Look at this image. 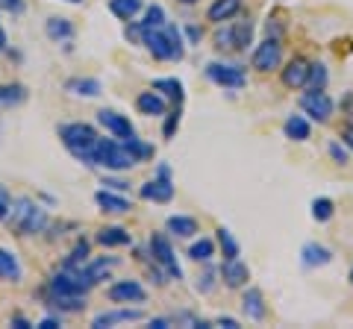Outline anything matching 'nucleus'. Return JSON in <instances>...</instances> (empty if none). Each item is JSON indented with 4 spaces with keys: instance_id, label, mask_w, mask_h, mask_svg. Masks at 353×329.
Wrapping results in <instances>:
<instances>
[{
    "instance_id": "ea45409f",
    "label": "nucleus",
    "mask_w": 353,
    "mask_h": 329,
    "mask_svg": "<svg viewBox=\"0 0 353 329\" xmlns=\"http://www.w3.org/2000/svg\"><path fill=\"white\" fill-rule=\"evenodd\" d=\"M330 156H333L339 164H347V150L339 145V141H333V145H330Z\"/></svg>"
},
{
    "instance_id": "2eb2a0df",
    "label": "nucleus",
    "mask_w": 353,
    "mask_h": 329,
    "mask_svg": "<svg viewBox=\"0 0 353 329\" xmlns=\"http://www.w3.org/2000/svg\"><path fill=\"white\" fill-rule=\"evenodd\" d=\"M97 120H101V124H103L115 138H127V136H132V124H130L124 115L112 112V109H101V112H97Z\"/></svg>"
},
{
    "instance_id": "0eeeda50",
    "label": "nucleus",
    "mask_w": 353,
    "mask_h": 329,
    "mask_svg": "<svg viewBox=\"0 0 353 329\" xmlns=\"http://www.w3.org/2000/svg\"><path fill=\"white\" fill-rule=\"evenodd\" d=\"M85 291L88 285L80 279L77 270H62L50 277V294H57V297H85Z\"/></svg>"
},
{
    "instance_id": "6e6552de",
    "label": "nucleus",
    "mask_w": 353,
    "mask_h": 329,
    "mask_svg": "<svg viewBox=\"0 0 353 329\" xmlns=\"http://www.w3.org/2000/svg\"><path fill=\"white\" fill-rule=\"evenodd\" d=\"M150 250H153V259H157V265H162L165 273H168L171 279H180L183 277V268L176 265V256H174L168 238H165V235H153L150 238Z\"/></svg>"
},
{
    "instance_id": "7c9ffc66",
    "label": "nucleus",
    "mask_w": 353,
    "mask_h": 329,
    "mask_svg": "<svg viewBox=\"0 0 353 329\" xmlns=\"http://www.w3.org/2000/svg\"><path fill=\"white\" fill-rule=\"evenodd\" d=\"M230 30H233V50H245L250 45L253 24H250V21H239V24H233Z\"/></svg>"
},
{
    "instance_id": "6e6d98bb",
    "label": "nucleus",
    "mask_w": 353,
    "mask_h": 329,
    "mask_svg": "<svg viewBox=\"0 0 353 329\" xmlns=\"http://www.w3.org/2000/svg\"><path fill=\"white\" fill-rule=\"evenodd\" d=\"M350 282H353V268H350Z\"/></svg>"
},
{
    "instance_id": "bb28decb",
    "label": "nucleus",
    "mask_w": 353,
    "mask_h": 329,
    "mask_svg": "<svg viewBox=\"0 0 353 329\" xmlns=\"http://www.w3.org/2000/svg\"><path fill=\"white\" fill-rule=\"evenodd\" d=\"M301 256H303L306 268H321V265H327V262L333 259V253H330L327 247H321V244H306Z\"/></svg>"
},
{
    "instance_id": "c756f323",
    "label": "nucleus",
    "mask_w": 353,
    "mask_h": 329,
    "mask_svg": "<svg viewBox=\"0 0 353 329\" xmlns=\"http://www.w3.org/2000/svg\"><path fill=\"white\" fill-rule=\"evenodd\" d=\"M327 80H330V76H327V68H324L321 62H312V65H309V76H306V85H309V89H312V92H324V89H327Z\"/></svg>"
},
{
    "instance_id": "864d4df0",
    "label": "nucleus",
    "mask_w": 353,
    "mask_h": 329,
    "mask_svg": "<svg viewBox=\"0 0 353 329\" xmlns=\"http://www.w3.org/2000/svg\"><path fill=\"white\" fill-rule=\"evenodd\" d=\"M180 3H197V0H180Z\"/></svg>"
},
{
    "instance_id": "4be33fe9",
    "label": "nucleus",
    "mask_w": 353,
    "mask_h": 329,
    "mask_svg": "<svg viewBox=\"0 0 353 329\" xmlns=\"http://www.w3.org/2000/svg\"><path fill=\"white\" fill-rule=\"evenodd\" d=\"M27 100V89L21 83H9V85H0V109H12L18 103Z\"/></svg>"
},
{
    "instance_id": "e433bc0d",
    "label": "nucleus",
    "mask_w": 353,
    "mask_h": 329,
    "mask_svg": "<svg viewBox=\"0 0 353 329\" xmlns=\"http://www.w3.org/2000/svg\"><path fill=\"white\" fill-rule=\"evenodd\" d=\"M333 212H336V206H333V200L330 197H318V200H312V217L315 221H330L333 217Z\"/></svg>"
},
{
    "instance_id": "f03ea898",
    "label": "nucleus",
    "mask_w": 353,
    "mask_h": 329,
    "mask_svg": "<svg viewBox=\"0 0 353 329\" xmlns=\"http://www.w3.org/2000/svg\"><path fill=\"white\" fill-rule=\"evenodd\" d=\"M59 138L62 145L68 147V153L74 159H80L85 164H94L92 162V153H94V145H97V136L92 124H65L59 127Z\"/></svg>"
},
{
    "instance_id": "473e14b6",
    "label": "nucleus",
    "mask_w": 353,
    "mask_h": 329,
    "mask_svg": "<svg viewBox=\"0 0 353 329\" xmlns=\"http://www.w3.org/2000/svg\"><path fill=\"white\" fill-rule=\"evenodd\" d=\"M218 244H221V253H224V259H239V241L233 238V233H230L227 226L218 229Z\"/></svg>"
},
{
    "instance_id": "9b49d317",
    "label": "nucleus",
    "mask_w": 353,
    "mask_h": 329,
    "mask_svg": "<svg viewBox=\"0 0 353 329\" xmlns=\"http://www.w3.org/2000/svg\"><path fill=\"white\" fill-rule=\"evenodd\" d=\"M221 279H224L227 288H241V285H248L250 270H248V265H241L239 259H224V265H221Z\"/></svg>"
},
{
    "instance_id": "412c9836",
    "label": "nucleus",
    "mask_w": 353,
    "mask_h": 329,
    "mask_svg": "<svg viewBox=\"0 0 353 329\" xmlns=\"http://www.w3.org/2000/svg\"><path fill=\"white\" fill-rule=\"evenodd\" d=\"M239 9H241V0H215V3L206 9V18L215 21V24H224V21L233 18Z\"/></svg>"
},
{
    "instance_id": "ddd939ff",
    "label": "nucleus",
    "mask_w": 353,
    "mask_h": 329,
    "mask_svg": "<svg viewBox=\"0 0 353 329\" xmlns=\"http://www.w3.org/2000/svg\"><path fill=\"white\" fill-rule=\"evenodd\" d=\"M145 200H153V203H168L171 197H174V185H171V177H157V180H150L141 185V191H139Z\"/></svg>"
},
{
    "instance_id": "a211bd4d",
    "label": "nucleus",
    "mask_w": 353,
    "mask_h": 329,
    "mask_svg": "<svg viewBox=\"0 0 353 329\" xmlns=\"http://www.w3.org/2000/svg\"><path fill=\"white\" fill-rule=\"evenodd\" d=\"M136 106H139V112H141V115H150V118L168 115V112H165L168 106H165V100L157 94V89H153V92H141V94L136 97Z\"/></svg>"
},
{
    "instance_id": "1a4fd4ad",
    "label": "nucleus",
    "mask_w": 353,
    "mask_h": 329,
    "mask_svg": "<svg viewBox=\"0 0 353 329\" xmlns=\"http://www.w3.org/2000/svg\"><path fill=\"white\" fill-rule=\"evenodd\" d=\"M106 297L112 303H145L148 291H145V285H141L139 279H121L115 285H109Z\"/></svg>"
},
{
    "instance_id": "39448f33",
    "label": "nucleus",
    "mask_w": 353,
    "mask_h": 329,
    "mask_svg": "<svg viewBox=\"0 0 353 329\" xmlns=\"http://www.w3.org/2000/svg\"><path fill=\"white\" fill-rule=\"evenodd\" d=\"M206 76L212 80L215 85H221V89H241V85L248 83L245 76V68L241 65H221V62H212L206 68Z\"/></svg>"
},
{
    "instance_id": "7ed1b4c3",
    "label": "nucleus",
    "mask_w": 353,
    "mask_h": 329,
    "mask_svg": "<svg viewBox=\"0 0 353 329\" xmlns=\"http://www.w3.org/2000/svg\"><path fill=\"white\" fill-rule=\"evenodd\" d=\"M6 221H9V226H12L18 235H32V233H41V229L48 226V212H44L39 203L21 197V200L12 203Z\"/></svg>"
},
{
    "instance_id": "58836bf2",
    "label": "nucleus",
    "mask_w": 353,
    "mask_h": 329,
    "mask_svg": "<svg viewBox=\"0 0 353 329\" xmlns=\"http://www.w3.org/2000/svg\"><path fill=\"white\" fill-rule=\"evenodd\" d=\"M9 209H12V197H9L6 191V185H0V221H6V215Z\"/></svg>"
},
{
    "instance_id": "c03bdc74",
    "label": "nucleus",
    "mask_w": 353,
    "mask_h": 329,
    "mask_svg": "<svg viewBox=\"0 0 353 329\" xmlns=\"http://www.w3.org/2000/svg\"><path fill=\"white\" fill-rule=\"evenodd\" d=\"M341 141H345V145L353 150V124H350V127H345V133H341Z\"/></svg>"
},
{
    "instance_id": "6ab92c4d",
    "label": "nucleus",
    "mask_w": 353,
    "mask_h": 329,
    "mask_svg": "<svg viewBox=\"0 0 353 329\" xmlns=\"http://www.w3.org/2000/svg\"><path fill=\"white\" fill-rule=\"evenodd\" d=\"M94 200H97V206H101L103 212H112V215H124V212H130V209H132L127 197L112 194V191H106V189L97 191V194H94Z\"/></svg>"
},
{
    "instance_id": "9d476101",
    "label": "nucleus",
    "mask_w": 353,
    "mask_h": 329,
    "mask_svg": "<svg viewBox=\"0 0 353 329\" xmlns=\"http://www.w3.org/2000/svg\"><path fill=\"white\" fill-rule=\"evenodd\" d=\"M301 109L309 115V118H315V120H330V115H333V100L327 97V92H312L309 89L303 97H301Z\"/></svg>"
},
{
    "instance_id": "5fc2aeb1",
    "label": "nucleus",
    "mask_w": 353,
    "mask_h": 329,
    "mask_svg": "<svg viewBox=\"0 0 353 329\" xmlns=\"http://www.w3.org/2000/svg\"><path fill=\"white\" fill-rule=\"evenodd\" d=\"M68 3H83V0H68Z\"/></svg>"
},
{
    "instance_id": "c85d7f7f",
    "label": "nucleus",
    "mask_w": 353,
    "mask_h": 329,
    "mask_svg": "<svg viewBox=\"0 0 353 329\" xmlns=\"http://www.w3.org/2000/svg\"><path fill=\"white\" fill-rule=\"evenodd\" d=\"M65 89L77 97H97L101 94V83L97 80H68L65 83Z\"/></svg>"
},
{
    "instance_id": "72a5a7b5",
    "label": "nucleus",
    "mask_w": 353,
    "mask_h": 329,
    "mask_svg": "<svg viewBox=\"0 0 353 329\" xmlns=\"http://www.w3.org/2000/svg\"><path fill=\"white\" fill-rule=\"evenodd\" d=\"M212 256H215V244L209 238L194 241V244L189 247V259H194V262H209Z\"/></svg>"
},
{
    "instance_id": "de8ad7c7",
    "label": "nucleus",
    "mask_w": 353,
    "mask_h": 329,
    "mask_svg": "<svg viewBox=\"0 0 353 329\" xmlns=\"http://www.w3.org/2000/svg\"><path fill=\"white\" fill-rule=\"evenodd\" d=\"M12 326L15 329H30V321L27 317H12Z\"/></svg>"
},
{
    "instance_id": "20e7f679",
    "label": "nucleus",
    "mask_w": 353,
    "mask_h": 329,
    "mask_svg": "<svg viewBox=\"0 0 353 329\" xmlns=\"http://www.w3.org/2000/svg\"><path fill=\"white\" fill-rule=\"evenodd\" d=\"M92 162L101 164L106 171H130L132 164H136L132 153L124 147V141H112V138H97Z\"/></svg>"
},
{
    "instance_id": "79ce46f5",
    "label": "nucleus",
    "mask_w": 353,
    "mask_h": 329,
    "mask_svg": "<svg viewBox=\"0 0 353 329\" xmlns=\"http://www.w3.org/2000/svg\"><path fill=\"white\" fill-rule=\"evenodd\" d=\"M176 127H180V112H171V115H168V120H165V136L171 138Z\"/></svg>"
},
{
    "instance_id": "3c124183",
    "label": "nucleus",
    "mask_w": 353,
    "mask_h": 329,
    "mask_svg": "<svg viewBox=\"0 0 353 329\" xmlns=\"http://www.w3.org/2000/svg\"><path fill=\"white\" fill-rule=\"evenodd\" d=\"M185 32H189V39H192V41H201V36H203V32H201V30H197V27H189V30H185Z\"/></svg>"
},
{
    "instance_id": "5701e85b",
    "label": "nucleus",
    "mask_w": 353,
    "mask_h": 329,
    "mask_svg": "<svg viewBox=\"0 0 353 329\" xmlns=\"http://www.w3.org/2000/svg\"><path fill=\"white\" fill-rule=\"evenodd\" d=\"M97 241H101L103 247H127L132 238H130V233L124 226H106V229L97 233Z\"/></svg>"
},
{
    "instance_id": "f257e3e1",
    "label": "nucleus",
    "mask_w": 353,
    "mask_h": 329,
    "mask_svg": "<svg viewBox=\"0 0 353 329\" xmlns=\"http://www.w3.org/2000/svg\"><path fill=\"white\" fill-rule=\"evenodd\" d=\"M141 41L148 45V50L153 53L157 59H165V62H180L183 59V32L171 27V24H165L159 30H141Z\"/></svg>"
},
{
    "instance_id": "f8f14e48",
    "label": "nucleus",
    "mask_w": 353,
    "mask_h": 329,
    "mask_svg": "<svg viewBox=\"0 0 353 329\" xmlns=\"http://www.w3.org/2000/svg\"><path fill=\"white\" fill-rule=\"evenodd\" d=\"M306 76H309V62L301 59V56H294L285 62V68H283V85L285 89H301V85H306Z\"/></svg>"
},
{
    "instance_id": "aec40b11",
    "label": "nucleus",
    "mask_w": 353,
    "mask_h": 329,
    "mask_svg": "<svg viewBox=\"0 0 353 329\" xmlns=\"http://www.w3.org/2000/svg\"><path fill=\"white\" fill-rule=\"evenodd\" d=\"M241 312L248 315V321H262L265 317V300L259 288H248L245 297H241Z\"/></svg>"
},
{
    "instance_id": "a19ab883",
    "label": "nucleus",
    "mask_w": 353,
    "mask_h": 329,
    "mask_svg": "<svg viewBox=\"0 0 353 329\" xmlns=\"http://www.w3.org/2000/svg\"><path fill=\"white\" fill-rule=\"evenodd\" d=\"M212 277H215L212 270H203V277H197V291H203V294H206V291H212V285H215Z\"/></svg>"
},
{
    "instance_id": "393cba45",
    "label": "nucleus",
    "mask_w": 353,
    "mask_h": 329,
    "mask_svg": "<svg viewBox=\"0 0 353 329\" xmlns=\"http://www.w3.org/2000/svg\"><path fill=\"white\" fill-rule=\"evenodd\" d=\"M168 233L176 238H192L197 233V221L194 217H185V215H174V217H168Z\"/></svg>"
},
{
    "instance_id": "423d86ee",
    "label": "nucleus",
    "mask_w": 353,
    "mask_h": 329,
    "mask_svg": "<svg viewBox=\"0 0 353 329\" xmlns=\"http://www.w3.org/2000/svg\"><path fill=\"white\" fill-rule=\"evenodd\" d=\"M280 62H283V45H280V39H271L268 36L256 50H253V68L262 71V74L277 71Z\"/></svg>"
},
{
    "instance_id": "49530a36",
    "label": "nucleus",
    "mask_w": 353,
    "mask_h": 329,
    "mask_svg": "<svg viewBox=\"0 0 353 329\" xmlns=\"http://www.w3.org/2000/svg\"><path fill=\"white\" fill-rule=\"evenodd\" d=\"M150 326H157V329H168V326H171V321H165V317H153Z\"/></svg>"
},
{
    "instance_id": "37998d69",
    "label": "nucleus",
    "mask_w": 353,
    "mask_h": 329,
    "mask_svg": "<svg viewBox=\"0 0 353 329\" xmlns=\"http://www.w3.org/2000/svg\"><path fill=\"white\" fill-rule=\"evenodd\" d=\"M0 6L9 9V12H15V15L24 12V0H0Z\"/></svg>"
},
{
    "instance_id": "b1692460",
    "label": "nucleus",
    "mask_w": 353,
    "mask_h": 329,
    "mask_svg": "<svg viewBox=\"0 0 353 329\" xmlns=\"http://www.w3.org/2000/svg\"><path fill=\"white\" fill-rule=\"evenodd\" d=\"M283 129H285V138H292V141H306L309 133H312V129H309V120L303 115H289Z\"/></svg>"
},
{
    "instance_id": "4c0bfd02",
    "label": "nucleus",
    "mask_w": 353,
    "mask_h": 329,
    "mask_svg": "<svg viewBox=\"0 0 353 329\" xmlns=\"http://www.w3.org/2000/svg\"><path fill=\"white\" fill-rule=\"evenodd\" d=\"M85 262H88V244H85V241H80V244L71 250L68 262H65V270H80Z\"/></svg>"
},
{
    "instance_id": "dca6fc26",
    "label": "nucleus",
    "mask_w": 353,
    "mask_h": 329,
    "mask_svg": "<svg viewBox=\"0 0 353 329\" xmlns=\"http://www.w3.org/2000/svg\"><path fill=\"white\" fill-rule=\"evenodd\" d=\"M141 315L139 309H115V312H103V315H97L94 321H92V329H106V326H115V323H130V321H141Z\"/></svg>"
},
{
    "instance_id": "f704fd0d",
    "label": "nucleus",
    "mask_w": 353,
    "mask_h": 329,
    "mask_svg": "<svg viewBox=\"0 0 353 329\" xmlns=\"http://www.w3.org/2000/svg\"><path fill=\"white\" fill-rule=\"evenodd\" d=\"M168 21H165V9L162 6H148V12H145V21H141V30H159V27H165Z\"/></svg>"
},
{
    "instance_id": "cd10ccee",
    "label": "nucleus",
    "mask_w": 353,
    "mask_h": 329,
    "mask_svg": "<svg viewBox=\"0 0 353 329\" xmlns=\"http://www.w3.org/2000/svg\"><path fill=\"white\" fill-rule=\"evenodd\" d=\"M109 12L121 21H132L141 12V0H109Z\"/></svg>"
},
{
    "instance_id": "8fccbe9b",
    "label": "nucleus",
    "mask_w": 353,
    "mask_h": 329,
    "mask_svg": "<svg viewBox=\"0 0 353 329\" xmlns=\"http://www.w3.org/2000/svg\"><path fill=\"white\" fill-rule=\"evenodd\" d=\"M103 185H112V189H118V191L127 189V182H121V180H103Z\"/></svg>"
},
{
    "instance_id": "09e8293b",
    "label": "nucleus",
    "mask_w": 353,
    "mask_h": 329,
    "mask_svg": "<svg viewBox=\"0 0 353 329\" xmlns=\"http://www.w3.org/2000/svg\"><path fill=\"white\" fill-rule=\"evenodd\" d=\"M218 326H227V329H239V323L233 321V317H221V321H218Z\"/></svg>"
},
{
    "instance_id": "4468645a",
    "label": "nucleus",
    "mask_w": 353,
    "mask_h": 329,
    "mask_svg": "<svg viewBox=\"0 0 353 329\" xmlns=\"http://www.w3.org/2000/svg\"><path fill=\"white\" fill-rule=\"evenodd\" d=\"M115 268V259H94V262H85V265L77 270L80 273V279L92 288V285H97L101 279H106V273Z\"/></svg>"
},
{
    "instance_id": "c9c22d12",
    "label": "nucleus",
    "mask_w": 353,
    "mask_h": 329,
    "mask_svg": "<svg viewBox=\"0 0 353 329\" xmlns=\"http://www.w3.org/2000/svg\"><path fill=\"white\" fill-rule=\"evenodd\" d=\"M153 89L162 92L165 97H171L174 103L183 100V83H176V80H157V83H153Z\"/></svg>"
},
{
    "instance_id": "2f4dec72",
    "label": "nucleus",
    "mask_w": 353,
    "mask_h": 329,
    "mask_svg": "<svg viewBox=\"0 0 353 329\" xmlns=\"http://www.w3.org/2000/svg\"><path fill=\"white\" fill-rule=\"evenodd\" d=\"M121 141H124V147L132 153V159H136V162H145V159H150V156H153V147H150V145H145V141H139V138H136V133L127 136V138H121Z\"/></svg>"
},
{
    "instance_id": "f3484780",
    "label": "nucleus",
    "mask_w": 353,
    "mask_h": 329,
    "mask_svg": "<svg viewBox=\"0 0 353 329\" xmlns=\"http://www.w3.org/2000/svg\"><path fill=\"white\" fill-rule=\"evenodd\" d=\"M0 279L3 282H21L24 279V268H21L18 256L12 250H3L0 247Z\"/></svg>"
},
{
    "instance_id": "a18cd8bd",
    "label": "nucleus",
    "mask_w": 353,
    "mask_h": 329,
    "mask_svg": "<svg viewBox=\"0 0 353 329\" xmlns=\"http://www.w3.org/2000/svg\"><path fill=\"white\" fill-rule=\"evenodd\" d=\"M57 326H59L57 317H44V321L39 323V329H57Z\"/></svg>"
},
{
    "instance_id": "603ef678",
    "label": "nucleus",
    "mask_w": 353,
    "mask_h": 329,
    "mask_svg": "<svg viewBox=\"0 0 353 329\" xmlns=\"http://www.w3.org/2000/svg\"><path fill=\"white\" fill-rule=\"evenodd\" d=\"M6 47V32H3V27H0V50Z\"/></svg>"
},
{
    "instance_id": "a878e982",
    "label": "nucleus",
    "mask_w": 353,
    "mask_h": 329,
    "mask_svg": "<svg viewBox=\"0 0 353 329\" xmlns=\"http://www.w3.org/2000/svg\"><path fill=\"white\" fill-rule=\"evenodd\" d=\"M44 32L53 39V41H68L74 36V27L68 18H48V24H44Z\"/></svg>"
}]
</instances>
